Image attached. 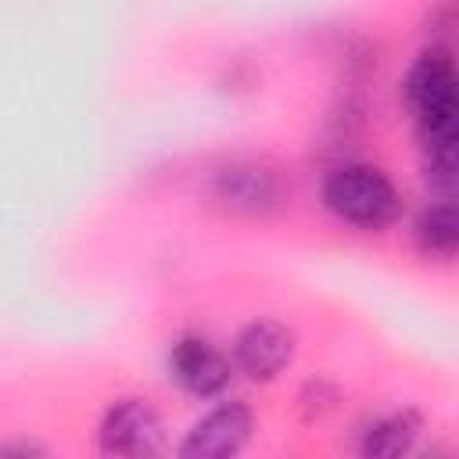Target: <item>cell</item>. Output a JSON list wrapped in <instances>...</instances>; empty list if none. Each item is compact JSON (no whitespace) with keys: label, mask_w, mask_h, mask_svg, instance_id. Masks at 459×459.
Listing matches in <instances>:
<instances>
[{"label":"cell","mask_w":459,"mask_h":459,"mask_svg":"<svg viewBox=\"0 0 459 459\" xmlns=\"http://www.w3.org/2000/svg\"><path fill=\"white\" fill-rule=\"evenodd\" d=\"M405 100L416 115L420 140L427 151V179L441 190L455 186V65L445 50H427L405 75Z\"/></svg>","instance_id":"cell-1"},{"label":"cell","mask_w":459,"mask_h":459,"mask_svg":"<svg viewBox=\"0 0 459 459\" xmlns=\"http://www.w3.org/2000/svg\"><path fill=\"white\" fill-rule=\"evenodd\" d=\"M323 201L337 219L362 230H380L398 212L394 183L373 165H337L333 172H326Z\"/></svg>","instance_id":"cell-2"},{"label":"cell","mask_w":459,"mask_h":459,"mask_svg":"<svg viewBox=\"0 0 459 459\" xmlns=\"http://www.w3.org/2000/svg\"><path fill=\"white\" fill-rule=\"evenodd\" d=\"M161 416L154 412V405H147L143 398H118L108 405L104 420H100V452L108 455H154L161 452Z\"/></svg>","instance_id":"cell-3"},{"label":"cell","mask_w":459,"mask_h":459,"mask_svg":"<svg viewBox=\"0 0 459 459\" xmlns=\"http://www.w3.org/2000/svg\"><path fill=\"white\" fill-rule=\"evenodd\" d=\"M255 430V416L244 402H222L215 405L208 416H201L186 441L179 445V455L183 459H226V455H237L247 437Z\"/></svg>","instance_id":"cell-4"},{"label":"cell","mask_w":459,"mask_h":459,"mask_svg":"<svg viewBox=\"0 0 459 459\" xmlns=\"http://www.w3.org/2000/svg\"><path fill=\"white\" fill-rule=\"evenodd\" d=\"M169 373L172 380L194 394V398H215L230 384V359L197 333H186L169 351Z\"/></svg>","instance_id":"cell-5"},{"label":"cell","mask_w":459,"mask_h":459,"mask_svg":"<svg viewBox=\"0 0 459 459\" xmlns=\"http://www.w3.org/2000/svg\"><path fill=\"white\" fill-rule=\"evenodd\" d=\"M233 359L251 380H273L294 359V330L280 319H255L237 333Z\"/></svg>","instance_id":"cell-6"},{"label":"cell","mask_w":459,"mask_h":459,"mask_svg":"<svg viewBox=\"0 0 459 459\" xmlns=\"http://www.w3.org/2000/svg\"><path fill=\"white\" fill-rule=\"evenodd\" d=\"M215 197L233 212L262 215V212L280 204L283 190H280V179L273 172H265L262 165L237 161V165H230L215 176Z\"/></svg>","instance_id":"cell-7"},{"label":"cell","mask_w":459,"mask_h":459,"mask_svg":"<svg viewBox=\"0 0 459 459\" xmlns=\"http://www.w3.org/2000/svg\"><path fill=\"white\" fill-rule=\"evenodd\" d=\"M423 423L412 409H398V412H387L380 420H373L362 434V455H377V459H394V455H405L412 452L416 437H420Z\"/></svg>","instance_id":"cell-8"},{"label":"cell","mask_w":459,"mask_h":459,"mask_svg":"<svg viewBox=\"0 0 459 459\" xmlns=\"http://www.w3.org/2000/svg\"><path fill=\"white\" fill-rule=\"evenodd\" d=\"M416 233V247L430 258H452L455 247H459V215H455V204L452 201H437V204H427L412 226Z\"/></svg>","instance_id":"cell-9"}]
</instances>
